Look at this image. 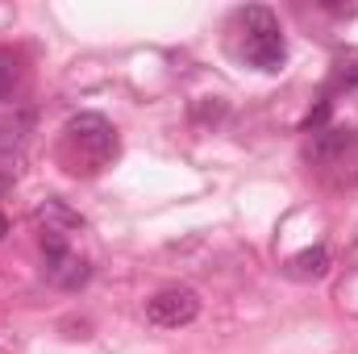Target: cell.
Segmentation results:
<instances>
[{
  "label": "cell",
  "mask_w": 358,
  "mask_h": 354,
  "mask_svg": "<svg viewBox=\"0 0 358 354\" xmlns=\"http://www.w3.org/2000/svg\"><path fill=\"white\" fill-rule=\"evenodd\" d=\"M334 88L338 92L358 88V55H338V63H334Z\"/></svg>",
  "instance_id": "8"
},
{
  "label": "cell",
  "mask_w": 358,
  "mask_h": 354,
  "mask_svg": "<svg viewBox=\"0 0 358 354\" xmlns=\"http://www.w3.org/2000/svg\"><path fill=\"white\" fill-rule=\"evenodd\" d=\"M42 259H46V279L55 283V288H67V292H76V288H84L92 275L88 259H80L71 246H67V234L63 229H50V225H42Z\"/></svg>",
  "instance_id": "2"
},
{
  "label": "cell",
  "mask_w": 358,
  "mask_h": 354,
  "mask_svg": "<svg viewBox=\"0 0 358 354\" xmlns=\"http://www.w3.org/2000/svg\"><path fill=\"white\" fill-rule=\"evenodd\" d=\"M308 159L321 171H346L358 167V134L355 129H317L308 142Z\"/></svg>",
  "instance_id": "4"
},
{
  "label": "cell",
  "mask_w": 358,
  "mask_h": 354,
  "mask_svg": "<svg viewBox=\"0 0 358 354\" xmlns=\"http://www.w3.org/2000/svg\"><path fill=\"white\" fill-rule=\"evenodd\" d=\"M67 138L88 155L92 163H104L113 150H117V129L100 117V113H80L67 121Z\"/></svg>",
  "instance_id": "5"
},
{
  "label": "cell",
  "mask_w": 358,
  "mask_h": 354,
  "mask_svg": "<svg viewBox=\"0 0 358 354\" xmlns=\"http://www.w3.org/2000/svg\"><path fill=\"white\" fill-rule=\"evenodd\" d=\"M287 267H292L296 279H317V275L329 271V250H325V246H308V250H300Z\"/></svg>",
  "instance_id": "6"
},
{
  "label": "cell",
  "mask_w": 358,
  "mask_h": 354,
  "mask_svg": "<svg viewBox=\"0 0 358 354\" xmlns=\"http://www.w3.org/2000/svg\"><path fill=\"white\" fill-rule=\"evenodd\" d=\"M242 29H246V42H242L246 63L259 67V71H279L283 59H287V42H283V29H279L275 13L263 8V4L242 8Z\"/></svg>",
  "instance_id": "1"
},
{
  "label": "cell",
  "mask_w": 358,
  "mask_h": 354,
  "mask_svg": "<svg viewBox=\"0 0 358 354\" xmlns=\"http://www.w3.org/2000/svg\"><path fill=\"white\" fill-rule=\"evenodd\" d=\"M4 229H8V225H4V217H0V238H4Z\"/></svg>",
  "instance_id": "10"
},
{
  "label": "cell",
  "mask_w": 358,
  "mask_h": 354,
  "mask_svg": "<svg viewBox=\"0 0 358 354\" xmlns=\"http://www.w3.org/2000/svg\"><path fill=\"white\" fill-rule=\"evenodd\" d=\"M34 125V117L29 113H17L13 121H4L0 125V150H17L21 142H25V129Z\"/></svg>",
  "instance_id": "7"
},
{
  "label": "cell",
  "mask_w": 358,
  "mask_h": 354,
  "mask_svg": "<svg viewBox=\"0 0 358 354\" xmlns=\"http://www.w3.org/2000/svg\"><path fill=\"white\" fill-rule=\"evenodd\" d=\"M13 88H17V59L13 55H0V100Z\"/></svg>",
  "instance_id": "9"
},
{
  "label": "cell",
  "mask_w": 358,
  "mask_h": 354,
  "mask_svg": "<svg viewBox=\"0 0 358 354\" xmlns=\"http://www.w3.org/2000/svg\"><path fill=\"white\" fill-rule=\"evenodd\" d=\"M146 317L155 321V325H163V330H179V325H192L196 317H200V296L192 292V288H163V292H155L150 300H146Z\"/></svg>",
  "instance_id": "3"
}]
</instances>
